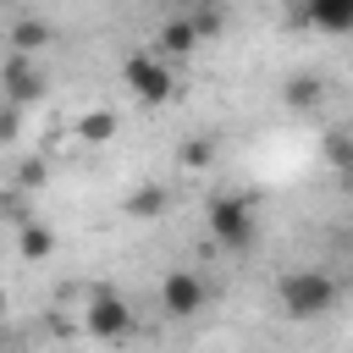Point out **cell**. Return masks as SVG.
Returning a JSON list of instances; mask_svg holds the SVG:
<instances>
[{"label": "cell", "mask_w": 353, "mask_h": 353, "mask_svg": "<svg viewBox=\"0 0 353 353\" xmlns=\"http://www.w3.org/2000/svg\"><path fill=\"white\" fill-rule=\"evenodd\" d=\"M6 44H11V55H39L44 44H50V22L44 17H17L11 28H6Z\"/></svg>", "instance_id": "obj_9"}, {"label": "cell", "mask_w": 353, "mask_h": 353, "mask_svg": "<svg viewBox=\"0 0 353 353\" xmlns=\"http://www.w3.org/2000/svg\"><path fill=\"white\" fill-rule=\"evenodd\" d=\"M336 182H342V193H353V165H347V171H342Z\"/></svg>", "instance_id": "obj_19"}, {"label": "cell", "mask_w": 353, "mask_h": 353, "mask_svg": "<svg viewBox=\"0 0 353 353\" xmlns=\"http://www.w3.org/2000/svg\"><path fill=\"white\" fill-rule=\"evenodd\" d=\"M336 298H342L336 276H325V270H314V265L287 270V276L276 281V309H281L287 320H325V314L336 309Z\"/></svg>", "instance_id": "obj_1"}, {"label": "cell", "mask_w": 353, "mask_h": 353, "mask_svg": "<svg viewBox=\"0 0 353 353\" xmlns=\"http://www.w3.org/2000/svg\"><path fill=\"white\" fill-rule=\"evenodd\" d=\"M127 215H132V221H160V215H165V188H138V193H127Z\"/></svg>", "instance_id": "obj_12"}, {"label": "cell", "mask_w": 353, "mask_h": 353, "mask_svg": "<svg viewBox=\"0 0 353 353\" xmlns=\"http://www.w3.org/2000/svg\"><path fill=\"white\" fill-rule=\"evenodd\" d=\"M17 188H44V160H22L17 165Z\"/></svg>", "instance_id": "obj_18"}, {"label": "cell", "mask_w": 353, "mask_h": 353, "mask_svg": "<svg viewBox=\"0 0 353 353\" xmlns=\"http://www.w3.org/2000/svg\"><path fill=\"white\" fill-rule=\"evenodd\" d=\"M77 138L83 143H110L116 138V110H83L77 116Z\"/></svg>", "instance_id": "obj_11"}, {"label": "cell", "mask_w": 353, "mask_h": 353, "mask_svg": "<svg viewBox=\"0 0 353 353\" xmlns=\"http://www.w3.org/2000/svg\"><path fill=\"white\" fill-rule=\"evenodd\" d=\"M325 160H331L336 176H342V171L353 165V138H347V132H325Z\"/></svg>", "instance_id": "obj_15"}, {"label": "cell", "mask_w": 353, "mask_h": 353, "mask_svg": "<svg viewBox=\"0 0 353 353\" xmlns=\"http://www.w3.org/2000/svg\"><path fill=\"white\" fill-rule=\"evenodd\" d=\"M0 94H6V105H33L44 94V72L28 55H11L6 50V61H0Z\"/></svg>", "instance_id": "obj_6"}, {"label": "cell", "mask_w": 353, "mask_h": 353, "mask_svg": "<svg viewBox=\"0 0 353 353\" xmlns=\"http://www.w3.org/2000/svg\"><path fill=\"white\" fill-rule=\"evenodd\" d=\"M210 160H215V143H204V138H193V143L176 149V165H188V171H204Z\"/></svg>", "instance_id": "obj_14"}, {"label": "cell", "mask_w": 353, "mask_h": 353, "mask_svg": "<svg viewBox=\"0 0 353 353\" xmlns=\"http://www.w3.org/2000/svg\"><path fill=\"white\" fill-rule=\"evenodd\" d=\"M281 99H287L292 110H303V105H320V77H303V72H298V77H287V94H281Z\"/></svg>", "instance_id": "obj_13"}, {"label": "cell", "mask_w": 353, "mask_h": 353, "mask_svg": "<svg viewBox=\"0 0 353 353\" xmlns=\"http://www.w3.org/2000/svg\"><path fill=\"white\" fill-rule=\"evenodd\" d=\"M121 83L132 88V99H143V105H171L182 88H176V72H171V61L165 55H154V50H138V55H127L121 61Z\"/></svg>", "instance_id": "obj_3"}, {"label": "cell", "mask_w": 353, "mask_h": 353, "mask_svg": "<svg viewBox=\"0 0 353 353\" xmlns=\"http://www.w3.org/2000/svg\"><path fill=\"white\" fill-rule=\"evenodd\" d=\"M17 138H22V105L0 99V143H17Z\"/></svg>", "instance_id": "obj_16"}, {"label": "cell", "mask_w": 353, "mask_h": 353, "mask_svg": "<svg viewBox=\"0 0 353 353\" xmlns=\"http://www.w3.org/2000/svg\"><path fill=\"white\" fill-rule=\"evenodd\" d=\"M83 331L94 342H121L132 331V303L121 292H110V287H94L88 303H83Z\"/></svg>", "instance_id": "obj_4"}, {"label": "cell", "mask_w": 353, "mask_h": 353, "mask_svg": "<svg viewBox=\"0 0 353 353\" xmlns=\"http://www.w3.org/2000/svg\"><path fill=\"white\" fill-rule=\"evenodd\" d=\"M17 254H22L28 265L50 259V254H55V232H50L44 221H28V226H17Z\"/></svg>", "instance_id": "obj_10"}, {"label": "cell", "mask_w": 353, "mask_h": 353, "mask_svg": "<svg viewBox=\"0 0 353 353\" xmlns=\"http://www.w3.org/2000/svg\"><path fill=\"white\" fill-rule=\"evenodd\" d=\"M210 303V287L199 270H165L160 276V314L165 320H193Z\"/></svg>", "instance_id": "obj_5"}, {"label": "cell", "mask_w": 353, "mask_h": 353, "mask_svg": "<svg viewBox=\"0 0 353 353\" xmlns=\"http://www.w3.org/2000/svg\"><path fill=\"white\" fill-rule=\"evenodd\" d=\"M199 50V28H193V17H165L160 22V33H154V55H193Z\"/></svg>", "instance_id": "obj_7"}, {"label": "cell", "mask_w": 353, "mask_h": 353, "mask_svg": "<svg viewBox=\"0 0 353 353\" xmlns=\"http://www.w3.org/2000/svg\"><path fill=\"white\" fill-rule=\"evenodd\" d=\"M303 22L320 33H353V0H309Z\"/></svg>", "instance_id": "obj_8"}, {"label": "cell", "mask_w": 353, "mask_h": 353, "mask_svg": "<svg viewBox=\"0 0 353 353\" xmlns=\"http://www.w3.org/2000/svg\"><path fill=\"white\" fill-rule=\"evenodd\" d=\"M193 28H199V39H210V33H221V28H226V11L204 6V11H193Z\"/></svg>", "instance_id": "obj_17"}, {"label": "cell", "mask_w": 353, "mask_h": 353, "mask_svg": "<svg viewBox=\"0 0 353 353\" xmlns=\"http://www.w3.org/2000/svg\"><path fill=\"white\" fill-rule=\"evenodd\" d=\"M204 226L221 248H248L259 237V204L248 193H215L204 204Z\"/></svg>", "instance_id": "obj_2"}]
</instances>
